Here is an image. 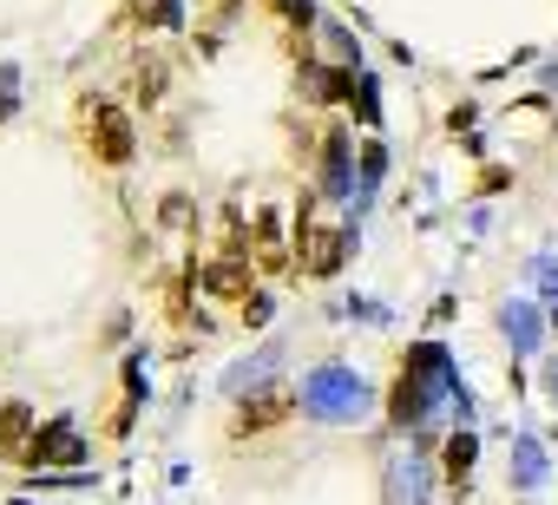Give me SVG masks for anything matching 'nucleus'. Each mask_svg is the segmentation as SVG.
<instances>
[{
  "instance_id": "obj_1",
  "label": "nucleus",
  "mask_w": 558,
  "mask_h": 505,
  "mask_svg": "<svg viewBox=\"0 0 558 505\" xmlns=\"http://www.w3.org/2000/svg\"><path fill=\"white\" fill-rule=\"evenodd\" d=\"M349 249H355V236H349V223L329 210V197H323V190H303V197H296V283H329V276H342Z\"/></svg>"
},
{
  "instance_id": "obj_2",
  "label": "nucleus",
  "mask_w": 558,
  "mask_h": 505,
  "mask_svg": "<svg viewBox=\"0 0 558 505\" xmlns=\"http://www.w3.org/2000/svg\"><path fill=\"white\" fill-rule=\"evenodd\" d=\"M73 138L99 171H125L138 158V125L112 93H80L73 99Z\"/></svg>"
},
{
  "instance_id": "obj_3",
  "label": "nucleus",
  "mask_w": 558,
  "mask_h": 505,
  "mask_svg": "<svg viewBox=\"0 0 558 505\" xmlns=\"http://www.w3.org/2000/svg\"><path fill=\"white\" fill-rule=\"evenodd\" d=\"M296 414H303L296 387L269 381V387H256V394H243V401H236V414H230V440H256V433H276V427H290Z\"/></svg>"
},
{
  "instance_id": "obj_4",
  "label": "nucleus",
  "mask_w": 558,
  "mask_h": 505,
  "mask_svg": "<svg viewBox=\"0 0 558 505\" xmlns=\"http://www.w3.org/2000/svg\"><path fill=\"white\" fill-rule=\"evenodd\" d=\"M243 249H250V263H256V276H296V236H283V223H276V210H250V223H243Z\"/></svg>"
},
{
  "instance_id": "obj_5",
  "label": "nucleus",
  "mask_w": 558,
  "mask_h": 505,
  "mask_svg": "<svg viewBox=\"0 0 558 505\" xmlns=\"http://www.w3.org/2000/svg\"><path fill=\"white\" fill-rule=\"evenodd\" d=\"M197 296L243 309V303L256 296V263H250V257H230V249H210V257L197 263Z\"/></svg>"
},
{
  "instance_id": "obj_6",
  "label": "nucleus",
  "mask_w": 558,
  "mask_h": 505,
  "mask_svg": "<svg viewBox=\"0 0 558 505\" xmlns=\"http://www.w3.org/2000/svg\"><path fill=\"white\" fill-rule=\"evenodd\" d=\"M34 440H40V414L27 401H0V466H27Z\"/></svg>"
},
{
  "instance_id": "obj_7",
  "label": "nucleus",
  "mask_w": 558,
  "mask_h": 505,
  "mask_svg": "<svg viewBox=\"0 0 558 505\" xmlns=\"http://www.w3.org/2000/svg\"><path fill=\"white\" fill-rule=\"evenodd\" d=\"M125 86H132V99L151 112V106H165V93H171V60L158 53V47H145V53H132V66H125Z\"/></svg>"
},
{
  "instance_id": "obj_8",
  "label": "nucleus",
  "mask_w": 558,
  "mask_h": 505,
  "mask_svg": "<svg viewBox=\"0 0 558 505\" xmlns=\"http://www.w3.org/2000/svg\"><path fill=\"white\" fill-rule=\"evenodd\" d=\"M125 21L158 34V27H178V0H125Z\"/></svg>"
},
{
  "instance_id": "obj_9",
  "label": "nucleus",
  "mask_w": 558,
  "mask_h": 505,
  "mask_svg": "<svg viewBox=\"0 0 558 505\" xmlns=\"http://www.w3.org/2000/svg\"><path fill=\"white\" fill-rule=\"evenodd\" d=\"M466 472H473V433H453L447 440V485H466Z\"/></svg>"
},
{
  "instance_id": "obj_10",
  "label": "nucleus",
  "mask_w": 558,
  "mask_h": 505,
  "mask_svg": "<svg viewBox=\"0 0 558 505\" xmlns=\"http://www.w3.org/2000/svg\"><path fill=\"white\" fill-rule=\"evenodd\" d=\"M158 217H165V223H171V230H191V197H178V190H171V197H165V210H158Z\"/></svg>"
},
{
  "instance_id": "obj_11",
  "label": "nucleus",
  "mask_w": 558,
  "mask_h": 505,
  "mask_svg": "<svg viewBox=\"0 0 558 505\" xmlns=\"http://www.w3.org/2000/svg\"><path fill=\"white\" fill-rule=\"evenodd\" d=\"M236 316H243V322H269V296H263V290H256V296H250V303H243V309H236Z\"/></svg>"
}]
</instances>
